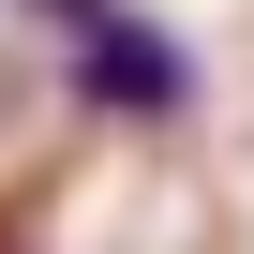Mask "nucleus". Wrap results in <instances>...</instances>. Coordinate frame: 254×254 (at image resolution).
<instances>
[{"instance_id":"nucleus-1","label":"nucleus","mask_w":254,"mask_h":254,"mask_svg":"<svg viewBox=\"0 0 254 254\" xmlns=\"http://www.w3.org/2000/svg\"><path fill=\"white\" fill-rule=\"evenodd\" d=\"M75 90H90V105H120V120H165V105L194 90V60H180L150 15H120V0H105V30L75 45Z\"/></svg>"}]
</instances>
